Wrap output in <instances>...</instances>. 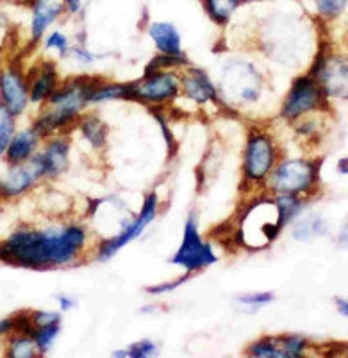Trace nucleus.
<instances>
[{
    "label": "nucleus",
    "instance_id": "nucleus-1",
    "mask_svg": "<svg viewBox=\"0 0 348 358\" xmlns=\"http://www.w3.org/2000/svg\"><path fill=\"white\" fill-rule=\"evenodd\" d=\"M81 228L63 231H18L0 244V260L22 267H54L72 262L84 244Z\"/></svg>",
    "mask_w": 348,
    "mask_h": 358
},
{
    "label": "nucleus",
    "instance_id": "nucleus-2",
    "mask_svg": "<svg viewBox=\"0 0 348 358\" xmlns=\"http://www.w3.org/2000/svg\"><path fill=\"white\" fill-rule=\"evenodd\" d=\"M172 262L175 265L188 268V271H197V268L207 267V265H213L216 262L211 245L204 244L202 238H200L193 219L188 220L186 229H184V241Z\"/></svg>",
    "mask_w": 348,
    "mask_h": 358
},
{
    "label": "nucleus",
    "instance_id": "nucleus-3",
    "mask_svg": "<svg viewBox=\"0 0 348 358\" xmlns=\"http://www.w3.org/2000/svg\"><path fill=\"white\" fill-rule=\"evenodd\" d=\"M315 181V167L305 162H286L273 174V188L280 194H302L311 188Z\"/></svg>",
    "mask_w": 348,
    "mask_h": 358
},
{
    "label": "nucleus",
    "instance_id": "nucleus-4",
    "mask_svg": "<svg viewBox=\"0 0 348 358\" xmlns=\"http://www.w3.org/2000/svg\"><path fill=\"white\" fill-rule=\"evenodd\" d=\"M273 145L270 138L264 134L252 136L247 145V156H245V172L248 179L259 181L270 172L273 165Z\"/></svg>",
    "mask_w": 348,
    "mask_h": 358
},
{
    "label": "nucleus",
    "instance_id": "nucleus-5",
    "mask_svg": "<svg viewBox=\"0 0 348 358\" xmlns=\"http://www.w3.org/2000/svg\"><path fill=\"white\" fill-rule=\"evenodd\" d=\"M321 101V90L312 79L302 78L295 83L292 94L287 97L284 104L282 113L289 118L300 117V115L308 113L315 110Z\"/></svg>",
    "mask_w": 348,
    "mask_h": 358
},
{
    "label": "nucleus",
    "instance_id": "nucleus-6",
    "mask_svg": "<svg viewBox=\"0 0 348 358\" xmlns=\"http://www.w3.org/2000/svg\"><path fill=\"white\" fill-rule=\"evenodd\" d=\"M156 206H158V197H156V194H152V196L145 201V204H143V210H142V213H139L138 219L134 220L133 224H129V228H127L126 231H122L120 235L114 236V238H111V241H107L104 245H102V249H100L102 260H107V258H111L114 252L118 251V249L123 248V245L129 244L130 241H134L136 236L142 235L143 229L149 226L150 220L154 219Z\"/></svg>",
    "mask_w": 348,
    "mask_h": 358
},
{
    "label": "nucleus",
    "instance_id": "nucleus-7",
    "mask_svg": "<svg viewBox=\"0 0 348 358\" xmlns=\"http://www.w3.org/2000/svg\"><path fill=\"white\" fill-rule=\"evenodd\" d=\"M315 78L325 86L328 94L345 95L347 94V65L340 57H325L320 59L312 70Z\"/></svg>",
    "mask_w": 348,
    "mask_h": 358
},
{
    "label": "nucleus",
    "instance_id": "nucleus-8",
    "mask_svg": "<svg viewBox=\"0 0 348 358\" xmlns=\"http://www.w3.org/2000/svg\"><path fill=\"white\" fill-rule=\"evenodd\" d=\"M177 78L172 76V73H154L152 78H146L139 85L130 86L133 94L150 102H161L174 97L177 94Z\"/></svg>",
    "mask_w": 348,
    "mask_h": 358
},
{
    "label": "nucleus",
    "instance_id": "nucleus-9",
    "mask_svg": "<svg viewBox=\"0 0 348 358\" xmlns=\"http://www.w3.org/2000/svg\"><path fill=\"white\" fill-rule=\"evenodd\" d=\"M0 90H2V97H4L6 110L9 115H18L24 111L27 104V88L17 70H8L2 73L0 78Z\"/></svg>",
    "mask_w": 348,
    "mask_h": 358
},
{
    "label": "nucleus",
    "instance_id": "nucleus-10",
    "mask_svg": "<svg viewBox=\"0 0 348 358\" xmlns=\"http://www.w3.org/2000/svg\"><path fill=\"white\" fill-rule=\"evenodd\" d=\"M66 163H68V145L63 140H56L43 155L36 156L34 167L38 176H56L66 167Z\"/></svg>",
    "mask_w": 348,
    "mask_h": 358
},
{
    "label": "nucleus",
    "instance_id": "nucleus-11",
    "mask_svg": "<svg viewBox=\"0 0 348 358\" xmlns=\"http://www.w3.org/2000/svg\"><path fill=\"white\" fill-rule=\"evenodd\" d=\"M150 36L156 41L158 49L168 56H181V36L177 29L166 22H154L150 25Z\"/></svg>",
    "mask_w": 348,
    "mask_h": 358
},
{
    "label": "nucleus",
    "instance_id": "nucleus-12",
    "mask_svg": "<svg viewBox=\"0 0 348 358\" xmlns=\"http://www.w3.org/2000/svg\"><path fill=\"white\" fill-rule=\"evenodd\" d=\"M36 176L38 171L34 165L29 169H15L13 172H9L8 178L0 181V194H4V196H18V194L25 192L34 183Z\"/></svg>",
    "mask_w": 348,
    "mask_h": 358
},
{
    "label": "nucleus",
    "instance_id": "nucleus-13",
    "mask_svg": "<svg viewBox=\"0 0 348 358\" xmlns=\"http://www.w3.org/2000/svg\"><path fill=\"white\" fill-rule=\"evenodd\" d=\"M61 4L54 0H38L34 4V17H33V38L40 40L41 34L47 31L50 24L61 13Z\"/></svg>",
    "mask_w": 348,
    "mask_h": 358
},
{
    "label": "nucleus",
    "instance_id": "nucleus-14",
    "mask_svg": "<svg viewBox=\"0 0 348 358\" xmlns=\"http://www.w3.org/2000/svg\"><path fill=\"white\" fill-rule=\"evenodd\" d=\"M184 92L188 94V97H191L197 102H206L209 99H215V88L209 83L207 76L200 70H191L190 76L183 79Z\"/></svg>",
    "mask_w": 348,
    "mask_h": 358
},
{
    "label": "nucleus",
    "instance_id": "nucleus-15",
    "mask_svg": "<svg viewBox=\"0 0 348 358\" xmlns=\"http://www.w3.org/2000/svg\"><path fill=\"white\" fill-rule=\"evenodd\" d=\"M36 138H38L36 129L24 131V133L17 134L15 138H11V142H9V151H8L9 159L15 163L27 159L29 156H31V152L34 151Z\"/></svg>",
    "mask_w": 348,
    "mask_h": 358
},
{
    "label": "nucleus",
    "instance_id": "nucleus-16",
    "mask_svg": "<svg viewBox=\"0 0 348 358\" xmlns=\"http://www.w3.org/2000/svg\"><path fill=\"white\" fill-rule=\"evenodd\" d=\"M54 83H56V70H54V66L50 65V63H47V65L43 66V70H41L40 78L34 81L31 99L38 102L41 101V99L47 97V95L52 94Z\"/></svg>",
    "mask_w": 348,
    "mask_h": 358
},
{
    "label": "nucleus",
    "instance_id": "nucleus-17",
    "mask_svg": "<svg viewBox=\"0 0 348 358\" xmlns=\"http://www.w3.org/2000/svg\"><path fill=\"white\" fill-rule=\"evenodd\" d=\"M238 6L239 0H206V8L211 18L218 24H225Z\"/></svg>",
    "mask_w": 348,
    "mask_h": 358
},
{
    "label": "nucleus",
    "instance_id": "nucleus-18",
    "mask_svg": "<svg viewBox=\"0 0 348 358\" xmlns=\"http://www.w3.org/2000/svg\"><path fill=\"white\" fill-rule=\"evenodd\" d=\"M250 355L261 358H286L280 341L277 338H263V341L255 342L254 346L250 348Z\"/></svg>",
    "mask_w": 348,
    "mask_h": 358
},
{
    "label": "nucleus",
    "instance_id": "nucleus-19",
    "mask_svg": "<svg viewBox=\"0 0 348 358\" xmlns=\"http://www.w3.org/2000/svg\"><path fill=\"white\" fill-rule=\"evenodd\" d=\"M277 210H279V222L280 226L287 224L293 217L298 213L300 210V201L296 199L292 194H282V196L277 199Z\"/></svg>",
    "mask_w": 348,
    "mask_h": 358
},
{
    "label": "nucleus",
    "instance_id": "nucleus-20",
    "mask_svg": "<svg viewBox=\"0 0 348 358\" xmlns=\"http://www.w3.org/2000/svg\"><path fill=\"white\" fill-rule=\"evenodd\" d=\"M82 131H84V136L93 143L95 147H100L105 140V127L104 124L95 117H88L82 122Z\"/></svg>",
    "mask_w": 348,
    "mask_h": 358
},
{
    "label": "nucleus",
    "instance_id": "nucleus-21",
    "mask_svg": "<svg viewBox=\"0 0 348 358\" xmlns=\"http://www.w3.org/2000/svg\"><path fill=\"white\" fill-rule=\"evenodd\" d=\"M57 331H59V324L54 322V324H49V326H41L40 330L33 331L31 335H33L36 346L40 348L41 351H47L50 348V344H52L54 338H56Z\"/></svg>",
    "mask_w": 348,
    "mask_h": 358
},
{
    "label": "nucleus",
    "instance_id": "nucleus-22",
    "mask_svg": "<svg viewBox=\"0 0 348 358\" xmlns=\"http://www.w3.org/2000/svg\"><path fill=\"white\" fill-rule=\"evenodd\" d=\"M36 342L34 338H27V337H22L17 338V341L13 342L11 346V357H17V358H27V357H34V351H36Z\"/></svg>",
    "mask_w": 348,
    "mask_h": 358
},
{
    "label": "nucleus",
    "instance_id": "nucleus-23",
    "mask_svg": "<svg viewBox=\"0 0 348 358\" xmlns=\"http://www.w3.org/2000/svg\"><path fill=\"white\" fill-rule=\"evenodd\" d=\"M305 338L304 337H296V335H293V337H286V338H280V346H282L284 353H286V358L289 357H300L302 355V351L305 350Z\"/></svg>",
    "mask_w": 348,
    "mask_h": 358
},
{
    "label": "nucleus",
    "instance_id": "nucleus-24",
    "mask_svg": "<svg viewBox=\"0 0 348 358\" xmlns=\"http://www.w3.org/2000/svg\"><path fill=\"white\" fill-rule=\"evenodd\" d=\"M156 353V346L150 341L136 342L134 346H130L129 351L126 353H114V357H134V358H145Z\"/></svg>",
    "mask_w": 348,
    "mask_h": 358
},
{
    "label": "nucleus",
    "instance_id": "nucleus-25",
    "mask_svg": "<svg viewBox=\"0 0 348 358\" xmlns=\"http://www.w3.org/2000/svg\"><path fill=\"white\" fill-rule=\"evenodd\" d=\"M316 6H318V11L324 17L332 18L338 17L343 11L345 6H347V0H316Z\"/></svg>",
    "mask_w": 348,
    "mask_h": 358
},
{
    "label": "nucleus",
    "instance_id": "nucleus-26",
    "mask_svg": "<svg viewBox=\"0 0 348 358\" xmlns=\"http://www.w3.org/2000/svg\"><path fill=\"white\" fill-rule=\"evenodd\" d=\"M13 138V120L4 110H2V117H0V155L6 151V147L9 145Z\"/></svg>",
    "mask_w": 348,
    "mask_h": 358
},
{
    "label": "nucleus",
    "instance_id": "nucleus-27",
    "mask_svg": "<svg viewBox=\"0 0 348 358\" xmlns=\"http://www.w3.org/2000/svg\"><path fill=\"white\" fill-rule=\"evenodd\" d=\"M273 299L270 292H263V294H248V296L241 297V303H247V305H266Z\"/></svg>",
    "mask_w": 348,
    "mask_h": 358
},
{
    "label": "nucleus",
    "instance_id": "nucleus-28",
    "mask_svg": "<svg viewBox=\"0 0 348 358\" xmlns=\"http://www.w3.org/2000/svg\"><path fill=\"white\" fill-rule=\"evenodd\" d=\"M57 321H59L57 313H52V312H38V313H34V319H33V322L38 326V328H41V326L54 324V322H57Z\"/></svg>",
    "mask_w": 348,
    "mask_h": 358
},
{
    "label": "nucleus",
    "instance_id": "nucleus-29",
    "mask_svg": "<svg viewBox=\"0 0 348 358\" xmlns=\"http://www.w3.org/2000/svg\"><path fill=\"white\" fill-rule=\"evenodd\" d=\"M50 47H56V49L59 50H66V38L63 36L61 33H54L52 36L49 38V41H47V49H50Z\"/></svg>",
    "mask_w": 348,
    "mask_h": 358
},
{
    "label": "nucleus",
    "instance_id": "nucleus-30",
    "mask_svg": "<svg viewBox=\"0 0 348 358\" xmlns=\"http://www.w3.org/2000/svg\"><path fill=\"white\" fill-rule=\"evenodd\" d=\"M183 281H186V278H183V280H179L177 283H166V285H161V287H150V289H146V290H149V292H152V294H162V292H168V290L177 289V287L181 285Z\"/></svg>",
    "mask_w": 348,
    "mask_h": 358
},
{
    "label": "nucleus",
    "instance_id": "nucleus-31",
    "mask_svg": "<svg viewBox=\"0 0 348 358\" xmlns=\"http://www.w3.org/2000/svg\"><path fill=\"white\" fill-rule=\"evenodd\" d=\"M15 328V319H6V321H0V334H8L9 330Z\"/></svg>",
    "mask_w": 348,
    "mask_h": 358
},
{
    "label": "nucleus",
    "instance_id": "nucleus-32",
    "mask_svg": "<svg viewBox=\"0 0 348 358\" xmlns=\"http://www.w3.org/2000/svg\"><path fill=\"white\" fill-rule=\"evenodd\" d=\"M66 4H68V8L72 11H77L79 6H81V0H66Z\"/></svg>",
    "mask_w": 348,
    "mask_h": 358
},
{
    "label": "nucleus",
    "instance_id": "nucleus-33",
    "mask_svg": "<svg viewBox=\"0 0 348 358\" xmlns=\"http://www.w3.org/2000/svg\"><path fill=\"white\" fill-rule=\"evenodd\" d=\"M59 303H61L63 310H68L70 306H72V301H70L68 297H61V299H59Z\"/></svg>",
    "mask_w": 348,
    "mask_h": 358
}]
</instances>
